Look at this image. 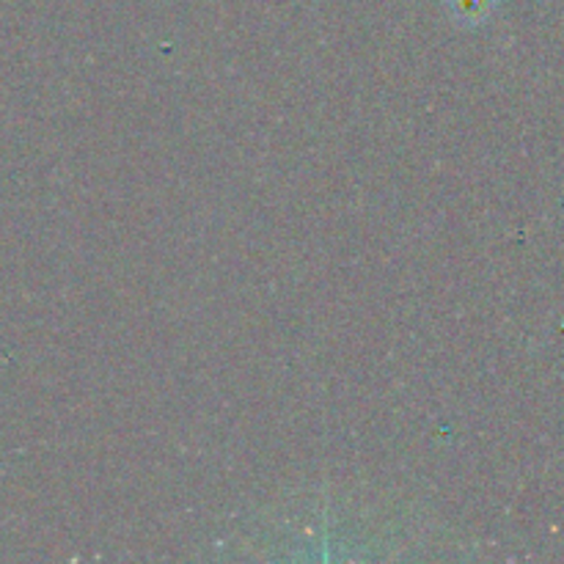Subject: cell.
<instances>
[{
	"label": "cell",
	"mask_w": 564,
	"mask_h": 564,
	"mask_svg": "<svg viewBox=\"0 0 564 564\" xmlns=\"http://www.w3.org/2000/svg\"><path fill=\"white\" fill-rule=\"evenodd\" d=\"M496 0H449L452 14L463 25H479L482 20H488L490 11H494Z\"/></svg>",
	"instance_id": "cell-1"
}]
</instances>
